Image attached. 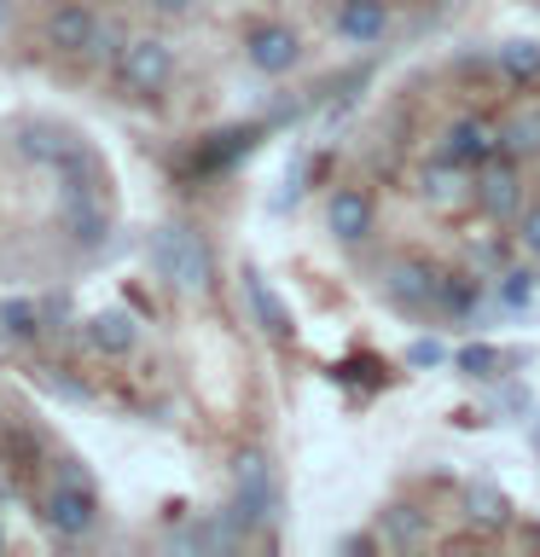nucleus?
I'll use <instances>...</instances> for the list:
<instances>
[{"mask_svg":"<svg viewBox=\"0 0 540 557\" xmlns=\"http://www.w3.org/2000/svg\"><path fill=\"white\" fill-rule=\"evenodd\" d=\"M435 157H447V163H459L477 174L488 157H500V122H488V116H453L447 122V134H442V146H435Z\"/></svg>","mask_w":540,"mask_h":557,"instance_id":"6","label":"nucleus"},{"mask_svg":"<svg viewBox=\"0 0 540 557\" xmlns=\"http://www.w3.org/2000/svg\"><path fill=\"white\" fill-rule=\"evenodd\" d=\"M535 7H540V0H535Z\"/></svg>","mask_w":540,"mask_h":557,"instance_id":"30","label":"nucleus"},{"mask_svg":"<svg viewBox=\"0 0 540 557\" xmlns=\"http://www.w3.org/2000/svg\"><path fill=\"white\" fill-rule=\"evenodd\" d=\"M226 517H233L238 534H250V529H261V522L279 517V482H273L268 453H256V447L238 453V465H233V505H226Z\"/></svg>","mask_w":540,"mask_h":557,"instance_id":"2","label":"nucleus"},{"mask_svg":"<svg viewBox=\"0 0 540 557\" xmlns=\"http://www.w3.org/2000/svg\"><path fill=\"white\" fill-rule=\"evenodd\" d=\"M116 76L128 94H163V87L174 82V47L169 41H157V35H139V41L122 47V59H116Z\"/></svg>","mask_w":540,"mask_h":557,"instance_id":"4","label":"nucleus"},{"mask_svg":"<svg viewBox=\"0 0 540 557\" xmlns=\"http://www.w3.org/2000/svg\"><path fill=\"white\" fill-rule=\"evenodd\" d=\"M244 59H250L261 76H285V70H296V59H303V35L291 24H256L244 35Z\"/></svg>","mask_w":540,"mask_h":557,"instance_id":"8","label":"nucleus"},{"mask_svg":"<svg viewBox=\"0 0 540 557\" xmlns=\"http://www.w3.org/2000/svg\"><path fill=\"white\" fill-rule=\"evenodd\" d=\"M482 302V273H442V290H435V313L447 320H470Z\"/></svg>","mask_w":540,"mask_h":557,"instance_id":"21","label":"nucleus"},{"mask_svg":"<svg viewBox=\"0 0 540 557\" xmlns=\"http://www.w3.org/2000/svg\"><path fill=\"white\" fill-rule=\"evenodd\" d=\"M0 331H7V337H35V331H41V308L35 302H0Z\"/></svg>","mask_w":540,"mask_h":557,"instance_id":"25","label":"nucleus"},{"mask_svg":"<svg viewBox=\"0 0 540 557\" xmlns=\"http://www.w3.org/2000/svg\"><path fill=\"white\" fill-rule=\"evenodd\" d=\"M256 139H261V128H226V134H216V146H204L198 169H226V163H238V157L256 151Z\"/></svg>","mask_w":540,"mask_h":557,"instance_id":"22","label":"nucleus"},{"mask_svg":"<svg viewBox=\"0 0 540 557\" xmlns=\"http://www.w3.org/2000/svg\"><path fill=\"white\" fill-rule=\"evenodd\" d=\"M500 151L517 157V163H529V157H540V104H523L517 116L500 122Z\"/></svg>","mask_w":540,"mask_h":557,"instance_id":"20","label":"nucleus"},{"mask_svg":"<svg viewBox=\"0 0 540 557\" xmlns=\"http://www.w3.org/2000/svg\"><path fill=\"white\" fill-rule=\"evenodd\" d=\"M435 290H442V273L418 256H401L383 268V302L401 313H435Z\"/></svg>","mask_w":540,"mask_h":557,"instance_id":"5","label":"nucleus"},{"mask_svg":"<svg viewBox=\"0 0 540 557\" xmlns=\"http://www.w3.org/2000/svg\"><path fill=\"white\" fill-rule=\"evenodd\" d=\"M465 522H470L477 534L512 529V499H505L494 482H470V487H465Z\"/></svg>","mask_w":540,"mask_h":557,"instance_id":"16","label":"nucleus"},{"mask_svg":"<svg viewBox=\"0 0 540 557\" xmlns=\"http://www.w3.org/2000/svg\"><path fill=\"white\" fill-rule=\"evenodd\" d=\"M7 17H12V0H0V24H7Z\"/></svg>","mask_w":540,"mask_h":557,"instance_id":"29","label":"nucleus"},{"mask_svg":"<svg viewBox=\"0 0 540 557\" xmlns=\"http://www.w3.org/2000/svg\"><path fill=\"white\" fill-rule=\"evenodd\" d=\"M331 29H338L348 47H378L383 35H390V0H338Z\"/></svg>","mask_w":540,"mask_h":557,"instance_id":"10","label":"nucleus"},{"mask_svg":"<svg viewBox=\"0 0 540 557\" xmlns=\"http://www.w3.org/2000/svg\"><path fill=\"white\" fill-rule=\"evenodd\" d=\"M64 233H70V244H82V250H99L105 233H111V209H105L99 191L64 198Z\"/></svg>","mask_w":540,"mask_h":557,"instance_id":"14","label":"nucleus"},{"mask_svg":"<svg viewBox=\"0 0 540 557\" xmlns=\"http://www.w3.org/2000/svg\"><path fill=\"white\" fill-rule=\"evenodd\" d=\"M453 366H459V372L465 377H500V366H512V360H505L500 355V348H488V343H470V348H459V360H453Z\"/></svg>","mask_w":540,"mask_h":557,"instance_id":"24","label":"nucleus"},{"mask_svg":"<svg viewBox=\"0 0 540 557\" xmlns=\"http://www.w3.org/2000/svg\"><path fill=\"white\" fill-rule=\"evenodd\" d=\"M378 540H383V546H395V552L430 546V511H418L413 499L383 505V511H378Z\"/></svg>","mask_w":540,"mask_h":557,"instance_id":"12","label":"nucleus"},{"mask_svg":"<svg viewBox=\"0 0 540 557\" xmlns=\"http://www.w3.org/2000/svg\"><path fill=\"white\" fill-rule=\"evenodd\" d=\"M470 203L482 209L488 221H517L523 215V163L517 157H488L477 169V186H470Z\"/></svg>","mask_w":540,"mask_h":557,"instance_id":"3","label":"nucleus"},{"mask_svg":"<svg viewBox=\"0 0 540 557\" xmlns=\"http://www.w3.org/2000/svg\"><path fill=\"white\" fill-rule=\"evenodd\" d=\"M99 41V17L94 7H82V0H64V7H52L47 17V47L64 52V59H76V52H94Z\"/></svg>","mask_w":540,"mask_h":557,"instance_id":"9","label":"nucleus"},{"mask_svg":"<svg viewBox=\"0 0 540 557\" xmlns=\"http://www.w3.org/2000/svg\"><path fill=\"white\" fill-rule=\"evenodd\" d=\"M326 226H331V238L338 244H348V250H355V244H366L378 233V203H372V191L366 186H338L326 198Z\"/></svg>","mask_w":540,"mask_h":557,"instance_id":"7","label":"nucleus"},{"mask_svg":"<svg viewBox=\"0 0 540 557\" xmlns=\"http://www.w3.org/2000/svg\"><path fill=\"white\" fill-rule=\"evenodd\" d=\"M192 7H198V0H151V12H169V17H181Z\"/></svg>","mask_w":540,"mask_h":557,"instance_id":"28","label":"nucleus"},{"mask_svg":"<svg viewBox=\"0 0 540 557\" xmlns=\"http://www.w3.org/2000/svg\"><path fill=\"white\" fill-rule=\"evenodd\" d=\"M470 186H477V174L447 163V157H435V163L418 169V198L435 203V209H453V203H470Z\"/></svg>","mask_w":540,"mask_h":557,"instance_id":"13","label":"nucleus"},{"mask_svg":"<svg viewBox=\"0 0 540 557\" xmlns=\"http://www.w3.org/2000/svg\"><path fill=\"white\" fill-rule=\"evenodd\" d=\"M41 517L52 522V529H59V534H70V540H76V534H87V529H94V494H87V482H76V476H64L59 487H52V494L41 499Z\"/></svg>","mask_w":540,"mask_h":557,"instance_id":"11","label":"nucleus"},{"mask_svg":"<svg viewBox=\"0 0 540 557\" xmlns=\"http://www.w3.org/2000/svg\"><path fill=\"white\" fill-rule=\"evenodd\" d=\"M447 360V348L435 343V337H418L413 348H407V366H418V372H425V366H442Z\"/></svg>","mask_w":540,"mask_h":557,"instance_id":"27","label":"nucleus"},{"mask_svg":"<svg viewBox=\"0 0 540 557\" xmlns=\"http://www.w3.org/2000/svg\"><path fill=\"white\" fill-rule=\"evenodd\" d=\"M494 70L512 87H523V94H535L540 87V41H529V35H523V41H500L494 47Z\"/></svg>","mask_w":540,"mask_h":557,"instance_id":"17","label":"nucleus"},{"mask_svg":"<svg viewBox=\"0 0 540 557\" xmlns=\"http://www.w3.org/2000/svg\"><path fill=\"white\" fill-rule=\"evenodd\" d=\"M244 296H250V313H256V325L268 331L273 343H285L291 331H296V325H291V308L279 302V296H273V285H268V278H261L256 268H244Z\"/></svg>","mask_w":540,"mask_h":557,"instance_id":"15","label":"nucleus"},{"mask_svg":"<svg viewBox=\"0 0 540 557\" xmlns=\"http://www.w3.org/2000/svg\"><path fill=\"white\" fill-rule=\"evenodd\" d=\"M87 343H94L99 355H134V343H139L134 313H122V308L94 313V320H87Z\"/></svg>","mask_w":540,"mask_h":557,"instance_id":"18","label":"nucleus"},{"mask_svg":"<svg viewBox=\"0 0 540 557\" xmlns=\"http://www.w3.org/2000/svg\"><path fill=\"white\" fill-rule=\"evenodd\" d=\"M151 268H157V278H169L174 290L198 296V290H209V278H216V256H209V244L192 233V226H163V233H151Z\"/></svg>","mask_w":540,"mask_h":557,"instance_id":"1","label":"nucleus"},{"mask_svg":"<svg viewBox=\"0 0 540 557\" xmlns=\"http://www.w3.org/2000/svg\"><path fill=\"white\" fill-rule=\"evenodd\" d=\"M512 244L523 256H540V203H523V215L512 221Z\"/></svg>","mask_w":540,"mask_h":557,"instance_id":"26","label":"nucleus"},{"mask_svg":"<svg viewBox=\"0 0 540 557\" xmlns=\"http://www.w3.org/2000/svg\"><path fill=\"white\" fill-rule=\"evenodd\" d=\"M494 278H500V308H505V313H529V302L540 296V273H529V268H500Z\"/></svg>","mask_w":540,"mask_h":557,"instance_id":"23","label":"nucleus"},{"mask_svg":"<svg viewBox=\"0 0 540 557\" xmlns=\"http://www.w3.org/2000/svg\"><path fill=\"white\" fill-rule=\"evenodd\" d=\"M17 151L29 157V163H47V169H59L70 151H76V139H70L64 128H52V122H29L24 134H17Z\"/></svg>","mask_w":540,"mask_h":557,"instance_id":"19","label":"nucleus"}]
</instances>
